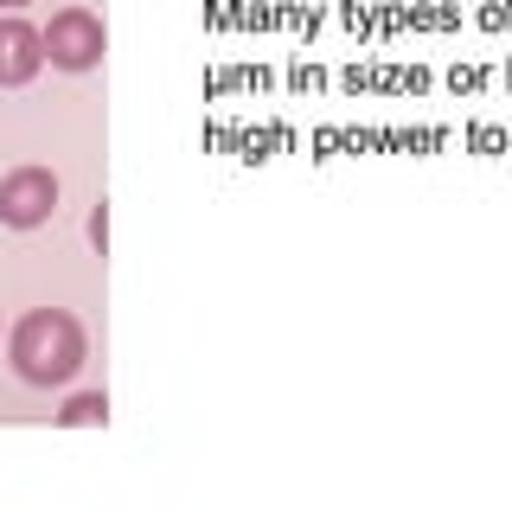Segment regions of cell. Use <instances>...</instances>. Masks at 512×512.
<instances>
[{
	"instance_id": "obj_3",
	"label": "cell",
	"mask_w": 512,
	"mask_h": 512,
	"mask_svg": "<svg viewBox=\"0 0 512 512\" xmlns=\"http://www.w3.org/2000/svg\"><path fill=\"white\" fill-rule=\"evenodd\" d=\"M58 212V173L52 167H13L0 180V224L7 231H39Z\"/></svg>"
},
{
	"instance_id": "obj_2",
	"label": "cell",
	"mask_w": 512,
	"mask_h": 512,
	"mask_svg": "<svg viewBox=\"0 0 512 512\" xmlns=\"http://www.w3.org/2000/svg\"><path fill=\"white\" fill-rule=\"evenodd\" d=\"M45 64L58 71H96L103 64V20L90 7H58L45 26Z\"/></svg>"
},
{
	"instance_id": "obj_7",
	"label": "cell",
	"mask_w": 512,
	"mask_h": 512,
	"mask_svg": "<svg viewBox=\"0 0 512 512\" xmlns=\"http://www.w3.org/2000/svg\"><path fill=\"white\" fill-rule=\"evenodd\" d=\"M26 7V0H0V13H20Z\"/></svg>"
},
{
	"instance_id": "obj_4",
	"label": "cell",
	"mask_w": 512,
	"mask_h": 512,
	"mask_svg": "<svg viewBox=\"0 0 512 512\" xmlns=\"http://www.w3.org/2000/svg\"><path fill=\"white\" fill-rule=\"evenodd\" d=\"M45 71V32L20 13H0V90H20Z\"/></svg>"
},
{
	"instance_id": "obj_1",
	"label": "cell",
	"mask_w": 512,
	"mask_h": 512,
	"mask_svg": "<svg viewBox=\"0 0 512 512\" xmlns=\"http://www.w3.org/2000/svg\"><path fill=\"white\" fill-rule=\"evenodd\" d=\"M7 359H13V372H20L26 384H39V391L71 384L77 372H84V359H90L84 320H77L71 308H32V314H20L13 333H7Z\"/></svg>"
},
{
	"instance_id": "obj_6",
	"label": "cell",
	"mask_w": 512,
	"mask_h": 512,
	"mask_svg": "<svg viewBox=\"0 0 512 512\" xmlns=\"http://www.w3.org/2000/svg\"><path fill=\"white\" fill-rule=\"evenodd\" d=\"M90 244H96V250L109 244V205H96V212H90Z\"/></svg>"
},
{
	"instance_id": "obj_5",
	"label": "cell",
	"mask_w": 512,
	"mask_h": 512,
	"mask_svg": "<svg viewBox=\"0 0 512 512\" xmlns=\"http://www.w3.org/2000/svg\"><path fill=\"white\" fill-rule=\"evenodd\" d=\"M58 423H64V429H96V423H109V397H103V391H77L71 404L58 410Z\"/></svg>"
}]
</instances>
